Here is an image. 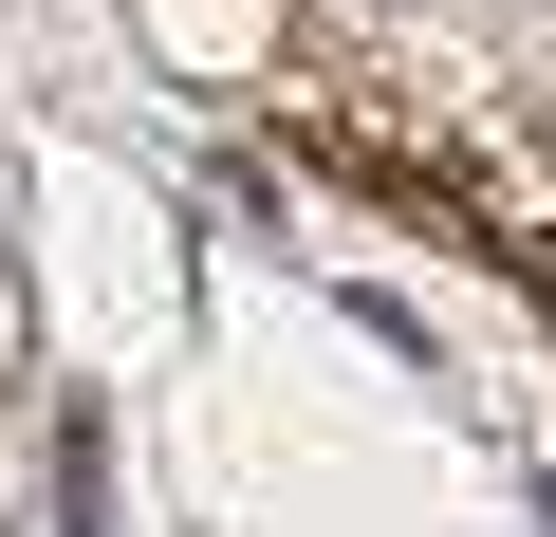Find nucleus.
Returning a JSON list of instances; mask_svg holds the SVG:
<instances>
[{
	"label": "nucleus",
	"mask_w": 556,
	"mask_h": 537,
	"mask_svg": "<svg viewBox=\"0 0 556 537\" xmlns=\"http://www.w3.org/2000/svg\"><path fill=\"white\" fill-rule=\"evenodd\" d=\"M538 297H556V241H538Z\"/></svg>",
	"instance_id": "f257e3e1"
}]
</instances>
